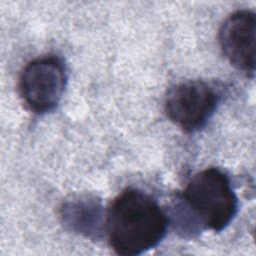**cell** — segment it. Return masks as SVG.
<instances>
[{
	"label": "cell",
	"mask_w": 256,
	"mask_h": 256,
	"mask_svg": "<svg viewBox=\"0 0 256 256\" xmlns=\"http://www.w3.org/2000/svg\"><path fill=\"white\" fill-rule=\"evenodd\" d=\"M168 218L156 200L138 189H126L106 214V232L113 250L124 256L143 254L166 234Z\"/></svg>",
	"instance_id": "1"
},
{
	"label": "cell",
	"mask_w": 256,
	"mask_h": 256,
	"mask_svg": "<svg viewBox=\"0 0 256 256\" xmlns=\"http://www.w3.org/2000/svg\"><path fill=\"white\" fill-rule=\"evenodd\" d=\"M181 200L200 228L215 232L224 230L238 209L229 177L213 167L198 172L190 179Z\"/></svg>",
	"instance_id": "2"
},
{
	"label": "cell",
	"mask_w": 256,
	"mask_h": 256,
	"mask_svg": "<svg viewBox=\"0 0 256 256\" xmlns=\"http://www.w3.org/2000/svg\"><path fill=\"white\" fill-rule=\"evenodd\" d=\"M220 93L204 81H186L168 91L165 112L168 118L186 132H194L208 122L214 114Z\"/></svg>",
	"instance_id": "3"
},
{
	"label": "cell",
	"mask_w": 256,
	"mask_h": 256,
	"mask_svg": "<svg viewBox=\"0 0 256 256\" xmlns=\"http://www.w3.org/2000/svg\"><path fill=\"white\" fill-rule=\"evenodd\" d=\"M66 82V71L59 58H37L28 63L21 74L20 94L32 112L46 113L52 111L60 102Z\"/></svg>",
	"instance_id": "4"
},
{
	"label": "cell",
	"mask_w": 256,
	"mask_h": 256,
	"mask_svg": "<svg viewBox=\"0 0 256 256\" xmlns=\"http://www.w3.org/2000/svg\"><path fill=\"white\" fill-rule=\"evenodd\" d=\"M255 13L243 9L224 21L218 36L225 57L248 76H254L255 72Z\"/></svg>",
	"instance_id": "5"
},
{
	"label": "cell",
	"mask_w": 256,
	"mask_h": 256,
	"mask_svg": "<svg viewBox=\"0 0 256 256\" xmlns=\"http://www.w3.org/2000/svg\"><path fill=\"white\" fill-rule=\"evenodd\" d=\"M63 224L72 232L97 239L106 230V217L99 200L91 197L75 198L63 203L60 209Z\"/></svg>",
	"instance_id": "6"
}]
</instances>
